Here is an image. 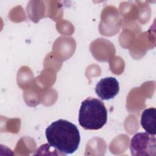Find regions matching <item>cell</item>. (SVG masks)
<instances>
[{
    "label": "cell",
    "mask_w": 156,
    "mask_h": 156,
    "mask_svg": "<svg viewBox=\"0 0 156 156\" xmlns=\"http://www.w3.org/2000/svg\"><path fill=\"white\" fill-rule=\"evenodd\" d=\"M45 135L49 146L63 155L74 153L80 144L78 128L67 120L60 119L52 122L46 129Z\"/></svg>",
    "instance_id": "cell-1"
},
{
    "label": "cell",
    "mask_w": 156,
    "mask_h": 156,
    "mask_svg": "<svg viewBox=\"0 0 156 156\" xmlns=\"http://www.w3.org/2000/svg\"><path fill=\"white\" fill-rule=\"evenodd\" d=\"M79 123L85 130H98L107 121V110L99 99L88 98L81 103Z\"/></svg>",
    "instance_id": "cell-2"
},
{
    "label": "cell",
    "mask_w": 156,
    "mask_h": 156,
    "mask_svg": "<svg viewBox=\"0 0 156 156\" xmlns=\"http://www.w3.org/2000/svg\"><path fill=\"white\" fill-rule=\"evenodd\" d=\"M129 147L133 156H155V136L147 132L136 133L132 136Z\"/></svg>",
    "instance_id": "cell-3"
},
{
    "label": "cell",
    "mask_w": 156,
    "mask_h": 156,
    "mask_svg": "<svg viewBox=\"0 0 156 156\" xmlns=\"http://www.w3.org/2000/svg\"><path fill=\"white\" fill-rule=\"evenodd\" d=\"M119 85L113 77L101 79L96 84L95 93L102 100H110L114 98L119 93Z\"/></svg>",
    "instance_id": "cell-4"
},
{
    "label": "cell",
    "mask_w": 156,
    "mask_h": 156,
    "mask_svg": "<svg viewBox=\"0 0 156 156\" xmlns=\"http://www.w3.org/2000/svg\"><path fill=\"white\" fill-rule=\"evenodd\" d=\"M140 124L146 132L155 135L156 134V109L149 108L145 109L141 116Z\"/></svg>",
    "instance_id": "cell-5"
}]
</instances>
